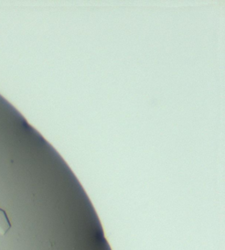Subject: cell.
<instances>
[{
    "label": "cell",
    "instance_id": "cell-1",
    "mask_svg": "<svg viewBox=\"0 0 225 250\" xmlns=\"http://www.w3.org/2000/svg\"><path fill=\"white\" fill-rule=\"evenodd\" d=\"M11 228H12V225L9 221L6 212L0 208V234L4 236Z\"/></svg>",
    "mask_w": 225,
    "mask_h": 250
}]
</instances>
